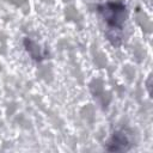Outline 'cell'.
I'll use <instances>...</instances> for the list:
<instances>
[{
  "instance_id": "obj_1",
  "label": "cell",
  "mask_w": 153,
  "mask_h": 153,
  "mask_svg": "<svg viewBox=\"0 0 153 153\" xmlns=\"http://www.w3.org/2000/svg\"><path fill=\"white\" fill-rule=\"evenodd\" d=\"M97 12L106 24L105 36L114 47H120L122 43V29L128 17L126 4L118 1H106L97 6Z\"/></svg>"
},
{
  "instance_id": "obj_2",
  "label": "cell",
  "mask_w": 153,
  "mask_h": 153,
  "mask_svg": "<svg viewBox=\"0 0 153 153\" xmlns=\"http://www.w3.org/2000/svg\"><path fill=\"white\" fill-rule=\"evenodd\" d=\"M104 147L106 151L110 152H127L133 147L131 134L127 129L115 130Z\"/></svg>"
},
{
  "instance_id": "obj_3",
  "label": "cell",
  "mask_w": 153,
  "mask_h": 153,
  "mask_svg": "<svg viewBox=\"0 0 153 153\" xmlns=\"http://www.w3.org/2000/svg\"><path fill=\"white\" fill-rule=\"evenodd\" d=\"M24 45H25L26 51L30 54V56H31L33 60H36V61H42V60L47 59L48 53H47L45 50L41 49L39 45H38L36 42H33L31 38L26 37V38L24 39Z\"/></svg>"
}]
</instances>
